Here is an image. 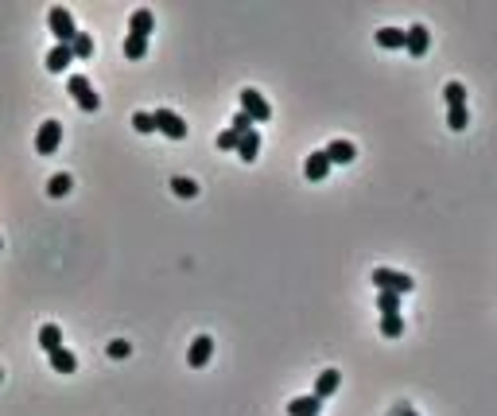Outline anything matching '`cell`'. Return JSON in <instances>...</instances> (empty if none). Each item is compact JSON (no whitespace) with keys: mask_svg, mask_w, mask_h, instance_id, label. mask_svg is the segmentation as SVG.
I'll list each match as a JSON object with an SVG mask.
<instances>
[{"mask_svg":"<svg viewBox=\"0 0 497 416\" xmlns=\"http://www.w3.org/2000/svg\"><path fill=\"white\" fill-rule=\"evenodd\" d=\"M0 381H4V370H0Z\"/></svg>","mask_w":497,"mask_h":416,"instance_id":"obj_32","label":"cell"},{"mask_svg":"<svg viewBox=\"0 0 497 416\" xmlns=\"http://www.w3.org/2000/svg\"><path fill=\"white\" fill-rule=\"evenodd\" d=\"M40 347L47 350V354L62 347V331H59V323H43V327H40Z\"/></svg>","mask_w":497,"mask_h":416,"instance_id":"obj_17","label":"cell"},{"mask_svg":"<svg viewBox=\"0 0 497 416\" xmlns=\"http://www.w3.org/2000/svg\"><path fill=\"white\" fill-rule=\"evenodd\" d=\"M152 28H156V16H152V8H137L132 16H128V35H152Z\"/></svg>","mask_w":497,"mask_h":416,"instance_id":"obj_11","label":"cell"},{"mask_svg":"<svg viewBox=\"0 0 497 416\" xmlns=\"http://www.w3.org/2000/svg\"><path fill=\"white\" fill-rule=\"evenodd\" d=\"M70 62H74V51H70V43H55V47L47 51V70H51V74H62Z\"/></svg>","mask_w":497,"mask_h":416,"instance_id":"obj_9","label":"cell"},{"mask_svg":"<svg viewBox=\"0 0 497 416\" xmlns=\"http://www.w3.org/2000/svg\"><path fill=\"white\" fill-rule=\"evenodd\" d=\"M428 47H431V35H428V28H424V24H412L408 31H404V51H408V55H428Z\"/></svg>","mask_w":497,"mask_h":416,"instance_id":"obj_8","label":"cell"},{"mask_svg":"<svg viewBox=\"0 0 497 416\" xmlns=\"http://www.w3.org/2000/svg\"><path fill=\"white\" fill-rule=\"evenodd\" d=\"M338 381H342L338 370H322L319 381H315V397H319V401H326V397H331L334 389H338Z\"/></svg>","mask_w":497,"mask_h":416,"instance_id":"obj_15","label":"cell"},{"mask_svg":"<svg viewBox=\"0 0 497 416\" xmlns=\"http://www.w3.org/2000/svg\"><path fill=\"white\" fill-rule=\"evenodd\" d=\"M67 89H70V94H74V101H78V105H82V110H86V113H94V110H98V105H101V94H98V89H94V82H89L86 74H70Z\"/></svg>","mask_w":497,"mask_h":416,"instance_id":"obj_3","label":"cell"},{"mask_svg":"<svg viewBox=\"0 0 497 416\" xmlns=\"http://www.w3.org/2000/svg\"><path fill=\"white\" fill-rule=\"evenodd\" d=\"M369 280H373V288H377V292H396V296H408L412 288H416V280H412L408 272H396V268H385V265L373 268Z\"/></svg>","mask_w":497,"mask_h":416,"instance_id":"obj_1","label":"cell"},{"mask_svg":"<svg viewBox=\"0 0 497 416\" xmlns=\"http://www.w3.org/2000/svg\"><path fill=\"white\" fill-rule=\"evenodd\" d=\"M210 354H214V338H210V335H198L195 343H191V350H186V366H191V370H202L206 362H210Z\"/></svg>","mask_w":497,"mask_h":416,"instance_id":"obj_7","label":"cell"},{"mask_svg":"<svg viewBox=\"0 0 497 416\" xmlns=\"http://www.w3.org/2000/svg\"><path fill=\"white\" fill-rule=\"evenodd\" d=\"M237 140H241V137H237L234 129H222V132H218V148H225V152H237Z\"/></svg>","mask_w":497,"mask_h":416,"instance_id":"obj_29","label":"cell"},{"mask_svg":"<svg viewBox=\"0 0 497 416\" xmlns=\"http://www.w3.org/2000/svg\"><path fill=\"white\" fill-rule=\"evenodd\" d=\"M241 113H249V117H253V125H256V121H268V117H272V105L264 101L261 89L245 86V89H241Z\"/></svg>","mask_w":497,"mask_h":416,"instance_id":"obj_4","label":"cell"},{"mask_svg":"<svg viewBox=\"0 0 497 416\" xmlns=\"http://www.w3.org/2000/svg\"><path fill=\"white\" fill-rule=\"evenodd\" d=\"M381 335L385 338H400L404 335V315H381Z\"/></svg>","mask_w":497,"mask_h":416,"instance_id":"obj_22","label":"cell"},{"mask_svg":"<svg viewBox=\"0 0 497 416\" xmlns=\"http://www.w3.org/2000/svg\"><path fill=\"white\" fill-rule=\"evenodd\" d=\"M128 354H132L128 343H121V338H117V343H109V358H128Z\"/></svg>","mask_w":497,"mask_h":416,"instance_id":"obj_30","label":"cell"},{"mask_svg":"<svg viewBox=\"0 0 497 416\" xmlns=\"http://www.w3.org/2000/svg\"><path fill=\"white\" fill-rule=\"evenodd\" d=\"M70 51H74V59H89V55H94V35H89V31H78L74 43H70Z\"/></svg>","mask_w":497,"mask_h":416,"instance_id":"obj_20","label":"cell"},{"mask_svg":"<svg viewBox=\"0 0 497 416\" xmlns=\"http://www.w3.org/2000/svg\"><path fill=\"white\" fill-rule=\"evenodd\" d=\"M148 40L144 35H125V59H144Z\"/></svg>","mask_w":497,"mask_h":416,"instance_id":"obj_23","label":"cell"},{"mask_svg":"<svg viewBox=\"0 0 497 416\" xmlns=\"http://www.w3.org/2000/svg\"><path fill=\"white\" fill-rule=\"evenodd\" d=\"M443 98H447V105H467V86H462V82H447V86H443Z\"/></svg>","mask_w":497,"mask_h":416,"instance_id":"obj_26","label":"cell"},{"mask_svg":"<svg viewBox=\"0 0 497 416\" xmlns=\"http://www.w3.org/2000/svg\"><path fill=\"white\" fill-rule=\"evenodd\" d=\"M326 171H331V159H326V152H311V156H307V164H303V175L307 179H315V183H319V179H326Z\"/></svg>","mask_w":497,"mask_h":416,"instance_id":"obj_12","label":"cell"},{"mask_svg":"<svg viewBox=\"0 0 497 416\" xmlns=\"http://www.w3.org/2000/svg\"><path fill=\"white\" fill-rule=\"evenodd\" d=\"M377 43H381V47H389V51H396V47H404V31H400V28H381L377 31Z\"/></svg>","mask_w":497,"mask_h":416,"instance_id":"obj_21","label":"cell"},{"mask_svg":"<svg viewBox=\"0 0 497 416\" xmlns=\"http://www.w3.org/2000/svg\"><path fill=\"white\" fill-rule=\"evenodd\" d=\"M326 159H331V164H350L354 156H358V148H354V140H342V137H334L331 144H326Z\"/></svg>","mask_w":497,"mask_h":416,"instance_id":"obj_10","label":"cell"},{"mask_svg":"<svg viewBox=\"0 0 497 416\" xmlns=\"http://www.w3.org/2000/svg\"><path fill=\"white\" fill-rule=\"evenodd\" d=\"M59 140H62V121H43L40 132H35V152L51 156V152L59 148Z\"/></svg>","mask_w":497,"mask_h":416,"instance_id":"obj_6","label":"cell"},{"mask_svg":"<svg viewBox=\"0 0 497 416\" xmlns=\"http://www.w3.org/2000/svg\"><path fill=\"white\" fill-rule=\"evenodd\" d=\"M152 117H156V132H164L167 140H186V121L175 110H156Z\"/></svg>","mask_w":497,"mask_h":416,"instance_id":"obj_5","label":"cell"},{"mask_svg":"<svg viewBox=\"0 0 497 416\" xmlns=\"http://www.w3.org/2000/svg\"><path fill=\"white\" fill-rule=\"evenodd\" d=\"M51 366H55V370H59V374H74V370H78V358H74V354H70V350L67 347H59V350H51Z\"/></svg>","mask_w":497,"mask_h":416,"instance_id":"obj_16","label":"cell"},{"mask_svg":"<svg viewBox=\"0 0 497 416\" xmlns=\"http://www.w3.org/2000/svg\"><path fill=\"white\" fill-rule=\"evenodd\" d=\"M47 24H51V31H55V43H74V35H78V24H74L70 8H62V4H55V8L47 12Z\"/></svg>","mask_w":497,"mask_h":416,"instance_id":"obj_2","label":"cell"},{"mask_svg":"<svg viewBox=\"0 0 497 416\" xmlns=\"http://www.w3.org/2000/svg\"><path fill=\"white\" fill-rule=\"evenodd\" d=\"M70 187H74V179H70L67 171H55V175L47 179V195H51V198H62V195H70Z\"/></svg>","mask_w":497,"mask_h":416,"instance_id":"obj_18","label":"cell"},{"mask_svg":"<svg viewBox=\"0 0 497 416\" xmlns=\"http://www.w3.org/2000/svg\"><path fill=\"white\" fill-rule=\"evenodd\" d=\"M400 300L404 296H396V292H377V307L385 315H400Z\"/></svg>","mask_w":497,"mask_h":416,"instance_id":"obj_25","label":"cell"},{"mask_svg":"<svg viewBox=\"0 0 497 416\" xmlns=\"http://www.w3.org/2000/svg\"><path fill=\"white\" fill-rule=\"evenodd\" d=\"M447 125L455 132H462L470 125V110H467V105H447Z\"/></svg>","mask_w":497,"mask_h":416,"instance_id":"obj_19","label":"cell"},{"mask_svg":"<svg viewBox=\"0 0 497 416\" xmlns=\"http://www.w3.org/2000/svg\"><path fill=\"white\" fill-rule=\"evenodd\" d=\"M0 249H4V241H0Z\"/></svg>","mask_w":497,"mask_h":416,"instance_id":"obj_33","label":"cell"},{"mask_svg":"<svg viewBox=\"0 0 497 416\" xmlns=\"http://www.w3.org/2000/svg\"><path fill=\"white\" fill-rule=\"evenodd\" d=\"M171 191H175L179 198H195L198 195V183H195V179H186V175H175V179H171Z\"/></svg>","mask_w":497,"mask_h":416,"instance_id":"obj_24","label":"cell"},{"mask_svg":"<svg viewBox=\"0 0 497 416\" xmlns=\"http://www.w3.org/2000/svg\"><path fill=\"white\" fill-rule=\"evenodd\" d=\"M319 408H322V401L319 397H295L292 405H288V416H319Z\"/></svg>","mask_w":497,"mask_h":416,"instance_id":"obj_13","label":"cell"},{"mask_svg":"<svg viewBox=\"0 0 497 416\" xmlns=\"http://www.w3.org/2000/svg\"><path fill=\"white\" fill-rule=\"evenodd\" d=\"M132 129L137 132H156V117H152L148 110H137L132 113Z\"/></svg>","mask_w":497,"mask_h":416,"instance_id":"obj_27","label":"cell"},{"mask_svg":"<svg viewBox=\"0 0 497 416\" xmlns=\"http://www.w3.org/2000/svg\"><path fill=\"white\" fill-rule=\"evenodd\" d=\"M229 129H234L237 137H245V132H253V117H249V113H241V110H237V113H234V121H229Z\"/></svg>","mask_w":497,"mask_h":416,"instance_id":"obj_28","label":"cell"},{"mask_svg":"<svg viewBox=\"0 0 497 416\" xmlns=\"http://www.w3.org/2000/svg\"><path fill=\"white\" fill-rule=\"evenodd\" d=\"M389 416H419V413H416V408H408V405H392Z\"/></svg>","mask_w":497,"mask_h":416,"instance_id":"obj_31","label":"cell"},{"mask_svg":"<svg viewBox=\"0 0 497 416\" xmlns=\"http://www.w3.org/2000/svg\"><path fill=\"white\" fill-rule=\"evenodd\" d=\"M256 152H261V132H245V137L241 140H237V156H241L245 159V164H253V159H256Z\"/></svg>","mask_w":497,"mask_h":416,"instance_id":"obj_14","label":"cell"}]
</instances>
